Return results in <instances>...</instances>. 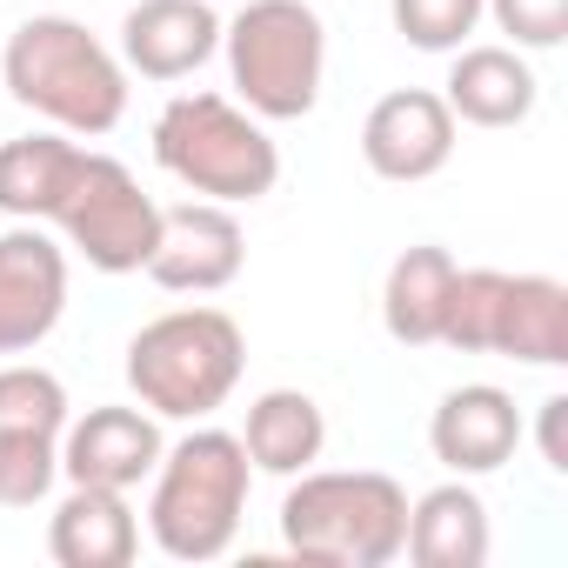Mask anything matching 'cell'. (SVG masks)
I'll use <instances>...</instances> for the list:
<instances>
[{"mask_svg":"<svg viewBox=\"0 0 568 568\" xmlns=\"http://www.w3.org/2000/svg\"><path fill=\"white\" fill-rule=\"evenodd\" d=\"M448 288H455V254L422 241L402 247L388 281H382V328L402 348H435L442 342V315H448Z\"/></svg>","mask_w":568,"mask_h":568,"instance_id":"19","label":"cell"},{"mask_svg":"<svg viewBox=\"0 0 568 568\" xmlns=\"http://www.w3.org/2000/svg\"><path fill=\"white\" fill-rule=\"evenodd\" d=\"M408 535V488L382 468H302L281 495V541L322 568H388Z\"/></svg>","mask_w":568,"mask_h":568,"instance_id":"3","label":"cell"},{"mask_svg":"<svg viewBox=\"0 0 568 568\" xmlns=\"http://www.w3.org/2000/svg\"><path fill=\"white\" fill-rule=\"evenodd\" d=\"M161 422L148 408H88L81 422L68 415L61 428V475L68 481H88V488H141L161 462Z\"/></svg>","mask_w":568,"mask_h":568,"instance_id":"12","label":"cell"},{"mask_svg":"<svg viewBox=\"0 0 568 568\" xmlns=\"http://www.w3.org/2000/svg\"><path fill=\"white\" fill-rule=\"evenodd\" d=\"M428 448L448 475L475 481V475H495L515 462L521 448V408L508 388L495 382H468V388H448L428 415Z\"/></svg>","mask_w":568,"mask_h":568,"instance_id":"11","label":"cell"},{"mask_svg":"<svg viewBox=\"0 0 568 568\" xmlns=\"http://www.w3.org/2000/svg\"><path fill=\"white\" fill-rule=\"evenodd\" d=\"M442 101H448L455 121L501 134V128H521L535 114L541 81H535V68H528L521 48H455L448 81H442Z\"/></svg>","mask_w":568,"mask_h":568,"instance_id":"14","label":"cell"},{"mask_svg":"<svg viewBox=\"0 0 568 568\" xmlns=\"http://www.w3.org/2000/svg\"><path fill=\"white\" fill-rule=\"evenodd\" d=\"M395 34L422 54H455L481 28V0H388Z\"/></svg>","mask_w":568,"mask_h":568,"instance_id":"23","label":"cell"},{"mask_svg":"<svg viewBox=\"0 0 568 568\" xmlns=\"http://www.w3.org/2000/svg\"><path fill=\"white\" fill-rule=\"evenodd\" d=\"M402 555L415 568H481L488 561V501L455 475L428 495L408 501V535Z\"/></svg>","mask_w":568,"mask_h":568,"instance_id":"17","label":"cell"},{"mask_svg":"<svg viewBox=\"0 0 568 568\" xmlns=\"http://www.w3.org/2000/svg\"><path fill=\"white\" fill-rule=\"evenodd\" d=\"M148 481H154L148 535L168 561H214L234 548L241 515H247V488H254V462H247L241 435L194 422V435L161 448Z\"/></svg>","mask_w":568,"mask_h":568,"instance_id":"2","label":"cell"},{"mask_svg":"<svg viewBox=\"0 0 568 568\" xmlns=\"http://www.w3.org/2000/svg\"><path fill=\"white\" fill-rule=\"evenodd\" d=\"M0 88L74 141H101L128 114V68L108 54L101 34H88L68 14H34L8 34Z\"/></svg>","mask_w":568,"mask_h":568,"instance_id":"1","label":"cell"},{"mask_svg":"<svg viewBox=\"0 0 568 568\" xmlns=\"http://www.w3.org/2000/svg\"><path fill=\"white\" fill-rule=\"evenodd\" d=\"M48 227H61V247H74L101 274H141L154 241H161V201L114 154L81 148L74 181H68Z\"/></svg>","mask_w":568,"mask_h":568,"instance_id":"7","label":"cell"},{"mask_svg":"<svg viewBox=\"0 0 568 568\" xmlns=\"http://www.w3.org/2000/svg\"><path fill=\"white\" fill-rule=\"evenodd\" d=\"M154 161L187 194L221 201V207H254L281 181V148L267 141V121L207 88L174 94L154 114Z\"/></svg>","mask_w":568,"mask_h":568,"instance_id":"4","label":"cell"},{"mask_svg":"<svg viewBox=\"0 0 568 568\" xmlns=\"http://www.w3.org/2000/svg\"><path fill=\"white\" fill-rule=\"evenodd\" d=\"M68 428V388L54 368L8 362L0 368V435H61Z\"/></svg>","mask_w":568,"mask_h":568,"instance_id":"21","label":"cell"},{"mask_svg":"<svg viewBox=\"0 0 568 568\" xmlns=\"http://www.w3.org/2000/svg\"><path fill=\"white\" fill-rule=\"evenodd\" d=\"M488 355H508V362H528V368H561L568 362V288L555 274H501Z\"/></svg>","mask_w":568,"mask_h":568,"instance_id":"16","label":"cell"},{"mask_svg":"<svg viewBox=\"0 0 568 568\" xmlns=\"http://www.w3.org/2000/svg\"><path fill=\"white\" fill-rule=\"evenodd\" d=\"M48 555L61 568H128L141 555V515L128 508L121 488L74 481L48 515Z\"/></svg>","mask_w":568,"mask_h":568,"instance_id":"15","label":"cell"},{"mask_svg":"<svg viewBox=\"0 0 568 568\" xmlns=\"http://www.w3.org/2000/svg\"><path fill=\"white\" fill-rule=\"evenodd\" d=\"M561 422H568V395H548V402H541V422H535V442H541V468H548V475H568Z\"/></svg>","mask_w":568,"mask_h":568,"instance_id":"25","label":"cell"},{"mask_svg":"<svg viewBox=\"0 0 568 568\" xmlns=\"http://www.w3.org/2000/svg\"><path fill=\"white\" fill-rule=\"evenodd\" d=\"M241 448H247V462H254L261 475H281V481H288V475H302V468L322 462V448H328V415H322V402L302 395V388H267V395L247 402Z\"/></svg>","mask_w":568,"mask_h":568,"instance_id":"18","label":"cell"},{"mask_svg":"<svg viewBox=\"0 0 568 568\" xmlns=\"http://www.w3.org/2000/svg\"><path fill=\"white\" fill-rule=\"evenodd\" d=\"M241 261H247V234H241L234 207L194 194V201L161 207V241L141 274L168 295H221L241 274Z\"/></svg>","mask_w":568,"mask_h":568,"instance_id":"9","label":"cell"},{"mask_svg":"<svg viewBox=\"0 0 568 568\" xmlns=\"http://www.w3.org/2000/svg\"><path fill=\"white\" fill-rule=\"evenodd\" d=\"M61 481V435H0V508H41Z\"/></svg>","mask_w":568,"mask_h":568,"instance_id":"22","label":"cell"},{"mask_svg":"<svg viewBox=\"0 0 568 568\" xmlns=\"http://www.w3.org/2000/svg\"><path fill=\"white\" fill-rule=\"evenodd\" d=\"M81 141L48 128V134H21V141H0V214L14 221H54L68 181H74Z\"/></svg>","mask_w":568,"mask_h":568,"instance_id":"20","label":"cell"},{"mask_svg":"<svg viewBox=\"0 0 568 568\" xmlns=\"http://www.w3.org/2000/svg\"><path fill=\"white\" fill-rule=\"evenodd\" d=\"M455 134H462V121L448 114V101L435 88H395L362 121V161H368V174L408 187L455 161Z\"/></svg>","mask_w":568,"mask_h":568,"instance_id":"10","label":"cell"},{"mask_svg":"<svg viewBox=\"0 0 568 568\" xmlns=\"http://www.w3.org/2000/svg\"><path fill=\"white\" fill-rule=\"evenodd\" d=\"M247 368V335L227 308H168L128 342V388L154 422H207Z\"/></svg>","mask_w":568,"mask_h":568,"instance_id":"5","label":"cell"},{"mask_svg":"<svg viewBox=\"0 0 568 568\" xmlns=\"http://www.w3.org/2000/svg\"><path fill=\"white\" fill-rule=\"evenodd\" d=\"M234 101L261 121H302L322 101L328 74V28L308 0H247L221 28Z\"/></svg>","mask_w":568,"mask_h":568,"instance_id":"6","label":"cell"},{"mask_svg":"<svg viewBox=\"0 0 568 568\" xmlns=\"http://www.w3.org/2000/svg\"><path fill=\"white\" fill-rule=\"evenodd\" d=\"M68 315V247L41 221L0 234V355H34Z\"/></svg>","mask_w":568,"mask_h":568,"instance_id":"8","label":"cell"},{"mask_svg":"<svg viewBox=\"0 0 568 568\" xmlns=\"http://www.w3.org/2000/svg\"><path fill=\"white\" fill-rule=\"evenodd\" d=\"M221 54V14L207 0H134L121 21V61L141 81H187Z\"/></svg>","mask_w":568,"mask_h":568,"instance_id":"13","label":"cell"},{"mask_svg":"<svg viewBox=\"0 0 568 568\" xmlns=\"http://www.w3.org/2000/svg\"><path fill=\"white\" fill-rule=\"evenodd\" d=\"M481 14H495V28L521 54H548L568 41V0H481Z\"/></svg>","mask_w":568,"mask_h":568,"instance_id":"24","label":"cell"}]
</instances>
